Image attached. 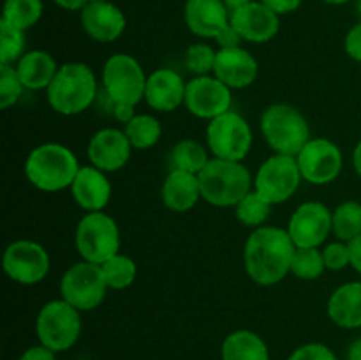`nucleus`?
I'll list each match as a JSON object with an SVG mask.
<instances>
[{"label": "nucleus", "mask_w": 361, "mask_h": 360, "mask_svg": "<svg viewBox=\"0 0 361 360\" xmlns=\"http://www.w3.org/2000/svg\"><path fill=\"white\" fill-rule=\"evenodd\" d=\"M296 246L288 229L261 226L249 235L243 249V261L249 277L256 284H279L291 272Z\"/></svg>", "instance_id": "nucleus-1"}, {"label": "nucleus", "mask_w": 361, "mask_h": 360, "mask_svg": "<svg viewBox=\"0 0 361 360\" xmlns=\"http://www.w3.org/2000/svg\"><path fill=\"white\" fill-rule=\"evenodd\" d=\"M46 97L53 112L63 116L80 115L97 97V78L87 64H63L46 88Z\"/></svg>", "instance_id": "nucleus-2"}, {"label": "nucleus", "mask_w": 361, "mask_h": 360, "mask_svg": "<svg viewBox=\"0 0 361 360\" xmlns=\"http://www.w3.org/2000/svg\"><path fill=\"white\" fill-rule=\"evenodd\" d=\"M80 168L78 157L66 145L42 143L28 154L25 176L37 189L56 193L73 186Z\"/></svg>", "instance_id": "nucleus-3"}, {"label": "nucleus", "mask_w": 361, "mask_h": 360, "mask_svg": "<svg viewBox=\"0 0 361 360\" xmlns=\"http://www.w3.org/2000/svg\"><path fill=\"white\" fill-rule=\"evenodd\" d=\"M201 196L214 207H236L252 191L254 180L240 161L214 157L200 173Z\"/></svg>", "instance_id": "nucleus-4"}, {"label": "nucleus", "mask_w": 361, "mask_h": 360, "mask_svg": "<svg viewBox=\"0 0 361 360\" xmlns=\"http://www.w3.org/2000/svg\"><path fill=\"white\" fill-rule=\"evenodd\" d=\"M261 133L275 154L298 155L310 141V127L300 109L286 102L268 106L261 115Z\"/></svg>", "instance_id": "nucleus-5"}, {"label": "nucleus", "mask_w": 361, "mask_h": 360, "mask_svg": "<svg viewBox=\"0 0 361 360\" xmlns=\"http://www.w3.org/2000/svg\"><path fill=\"white\" fill-rule=\"evenodd\" d=\"M80 313L81 311L63 299L44 304L35 320V334L39 342L55 353L73 348L83 328Z\"/></svg>", "instance_id": "nucleus-6"}, {"label": "nucleus", "mask_w": 361, "mask_h": 360, "mask_svg": "<svg viewBox=\"0 0 361 360\" xmlns=\"http://www.w3.org/2000/svg\"><path fill=\"white\" fill-rule=\"evenodd\" d=\"M76 249L85 261L102 265L120 253V229L104 212H87L76 226Z\"/></svg>", "instance_id": "nucleus-7"}, {"label": "nucleus", "mask_w": 361, "mask_h": 360, "mask_svg": "<svg viewBox=\"0 0 361 360\" xmlns=\"http://www.w3.org/2000/svg\"><path fill=\"white\" fill-rule=\"evenodd\" d=\"M148 76L141 64L127 53H116L106 60L102 67V87L104 94L113 102L140 104L145 99Z\"/></svg>", "instance_id": "nucleus-8"}, {"label": "nucleus", "mask_w": 361, "mask_h": 360, "mask_svg": "<svg viewBox=\"0 0 361 360\" xmlns=\"http://www.w3.org/2000/svg\"><path fill=\"white\" fill-rule=\"evenodd\" d=\"M108 289L101 265L85 260L71 265L60 279V295L78 311H92L101 306Z\"/></svg>", "instance_id": "nucleus-9"}, {"label": "nucleus", "mask_w": 361, "mask_h": 360, "mask_svg": "<svg viewBox=\"0 0 361 360\" xmlns=\"http://www.w3.org/2000/svg\"><path fill=\"white\" fill-rule=\"evenodd\" d=\"M207 143L214 157L242 162L252 147V131L242 115L229 109L210 120Z\"/></svg>", "instance_id": "nucleus-10"}, {"label": "nucleus", "mask_w": 361, "mask_h": 360, "mask_svg": "<svg viewBox=\"0 0 361 360\" xmlns=\"http://www.w3.org/2000/svg\"><path fill=\"white\" fill-rule=\"evenodd\" d=\"M302 179L295 155L275 154L257 168L254 176V191L259 193L268 203L279 205L288 201L296 193Z\"/></svg>", "instance_id": "nucleus-11"}, {"label": "nucleus", "mask_w": 361, "mask_h": 360, "mask_svg": "<svg viewBox=\"0 0 361 360\" xmlns=\"http://www.w3.org/2000/svg\"><path fill=\"white\" fill-rule=\"evenodd\" d=\"M2 267L7 277L14 282L37 284L49 272V254L34 240H14L4 251Z\"/></svg>", "instance_id": "nucleus-12"}, {"label": "nucleus", "mask_w": 361, "mask_h": 360, "mask_svg": "<svg viewBox=\"0 0 361 360\" xmlns=\"http://www.w3.org/2000/svg\"><path fill=\"white\" fill-rule=\"evenodd\" d=\"M303 180L316 186L330 184L341 175L342 150L328 138H310L309 143L296 155Z\"/></svg>", "instance_id": "nucleus-13"}, {"label": "nucleus", "mask_w": 361, "mask_h": 360, "mask_svg": "<svg viewBox=\"0 0 361 360\" xmlns=\"http://www.w3.org/2000/svg\"><path fill=\"white\" fill-rule=\"evenodd\" d=\"M231 88L222 83L217 76H196L187 81L185 102L190 113L197 119L214 120L215 116L231 109Z\"/></svg>", "instance_id": "nucleus-14"}, {"label": "nucleus", "mask_w": 361, "mask_h": 360, "mask_svg": "<svg viewBox=\"0 0 361 360\" xmlns=\"http://www.w3.org/2000/svg\"><path fill=\"white\" fill-rule=\"evenodd\" d=\"M288 233L296 247H319L331 233V212L321 201H307L295 212Z\"/></svg>", "instance_id": "nucleus-15"}, {"label": "nucleus", "mask_w": 361, "mask_h": 360, "mask_svg": "<svg viewBox=\"0 0 361 360\" xmlns=\"http://www.w3.org/2000/svg\"><path fill=\"white\" fill-rule=\"evenodd\" d=\"M229 21L243 41L254 44L271 41L281 28V16L259 0H252L233 9Z\"/></svg>", "instance_id": "nucleus-16"}, {"label": "nucleus", "mask_w": 361, "mask_h": 360, "mask_svg": "<svg viewBox=\"0 0 361 360\" xmlns=\"http://www.w3.org/2000/svg\"><path fill=\"white\" fill-rule=\"evenodd\" d=\"M130 150H133V145L126 131L106 127L90 138L88 159L92 166L102 169L104 173H111L118 172L129 162Z\"/></svg>", "instance_id": "nucleus-17"}, {"label": "nucleus", "mask_w": 361, "mask_h": 360, "mask_svg": "<svg viewBox=\"0 0 361 360\" xmlns=\"http://www.w3.org/2000/svg\"><path fill=\"white\" fill-rule=\"evenodd\" d=\"M85 34L97 42H113L126 32L127 18L118 6L108 0L88 2L80 13Z\"/></svg>", "instance_id": "nucleus-18"}, {"label": "nucleus", "mask_w": 361, "mask_h": 360, "mask_svg": "<svg viewBox=\"0 0 361 360\" xmlns=\"http://www.w3.org/2000/svg\"><path fill=\"white\" fill-rule=\"evenodd\" d=\"M231 11L224 0H187L183 20L197 37L215 39L231 21Z\"/></svg>", "instance_id": "nucleus-19"}, {"label": "nucleus", "mask_w": 361, "mask_h": 360, "mask_svg": "<svg viewBox=\"0 0 361 360\" xmlns=\"http://www.w3.org/2000/svg\"><path fill=\"white\" fill-rule=\"evenodd\" d=\"M257 60L250 52L238 46V48H221L215 59L214 76L229 88H247L256 81Z\"/></svg>", "instance_id": "nucleus-20"}, {"label": "nucleus", "mask_w": 361, "mask_h": 360, "mask_svg": "<svg viewBox=\"0 0 361 360\" xmlns=\"http://www.w3.org/2000/svg\"><path fill=\"white\" fill-rule=\"evenodd\" d=\"M185 88L187 83L176 71L162 67L148 76L145 101L157 112H175L185 102Z\"/></svg>", "instance_id": "nucleus-21"}, {"label": "nucleus", "mask_w": 361, "mask_h": 360, "mask_svg": "<svg viewBox=\"0 0 361 360\" xmlns=\"http://www.w3.org/2000/svg\"><path fill=\"white\" fill-rule=\"evenodd\" d=\"M113 187L106 173L95 166H81L71 186L74 201L85 212H101L111 200Z\"/></svg>", "instance_id": "nucleus-22"}, {"label": "nucleus", "mask_w": 361, "mask_h": 360, "mask_svg": "<svg viewBox=\"0 0 361 360\" xmlns=\"http://www.w3.org/2000/svg\"><path fill=\"white\" fill-rule=\"evenodd\" d=\"M162 203L173 212H189L201 200L200 176L173 168L162 184Z\"/></svg>", "instance_id": "nucleus-23"}, {"label": "nucleus", "mask_w": 361, "mask_h": 360, "mask_svg": "<svg viewBox=\"0 0 361 360\" xmlns=\"http://www.w3.org/2000/svg\"><path fill=\"white\" fill-rule=\"evenodd\" d=\"M328 316L342 328L361 327V282L353 281L338 286L328 300Z\"/></svg>", "instance_id": "nucleus-24"}, {"label": "nucleus", "mask_w": 361, "mask_h": 360, "mask_svg": "<svg viewBox=\"0 0 361 360\" xmlns=\"http://www.w3.org/2000/svg\"><path fill=\"white\" fill-rule=\"evenodd\" d=\"M16 73L28 90H42L51 85L56 71L55 59L44 49H30L16 62Z\"/></svg>", "instance_id": "nucleus-25"}, {"label": "nucleus", "mask_w": 361, "mask_h": 360, "mask_svg": "<svg viewBox=\"0 0 361 360\" xmlns=\"http://www.w3.org/2000/svg\"><path fill=\"white\" fill-rule=\"evenodd\" d=\"M221 356L222 360H270V352L261 335L242 328L224 339Z\"/></svg>", "instance_id": "nucleus-26"}, {"label": "nucleus", "mask_w": 361, "mask_h": 360, "mask_svg": "<svg viewBox=\"0 0 361 360\" xmlns=\"http://www.w3.org/2000/svg\"><path fill=\"white\" fill-rule=\"evenodd\" d=\"M331 233L342 242L361 235V203L344 201L331 212Z\"/></svg>", "instance_id": "nucleus-27"}, {"label": "nucleus", "mask_w": 361, "mask_h": 360, "mask_svg": "<svg viewBox=\"0 0 361 360\" xmlns=\"http://www.w3.org/2000/svg\"><path fill=\"white\" fill-rule=\"evenodd\" d=\"M123 131H126L133 148H137V150L152 148L154 145L159 143L162 136L161 122L154 115H148V113H141V115L134 116L129 124H126Z\"/></svg>", "instance_id": "nucleus-28"}, {"label": "nucleus", "mask_w": 361, "mask_h": 360, "mask_svg": "<svg viewBox=\"0 0 361 360\" xmlns=\"http://www.w3.org/2000/svg\"><path fill=\"white\" fill-rule=\"evenodd\" d=\"M208 150L196 140H182L173 147L171 162L173 168L200 175L204 166L208 164Z\"/></svg>", "instance_id": "nucleus-29"}, {"label": "nucleus", "mask_w": 361, "mask_h": 360, "mask_svg": "<svg viewBox=\"0 0 361 360\" xmlns=\"http://www.w3.org/2000/svg\"><path fill=\"white\" fill-rule=\"evenodd\" d=\"M44 13L42 0H6L2 9V20L21 30L34 27Z\"/></svg>", "instance_id": "nucleus-30"}, {"label": "nucleus", "mask_w": 361, "mask_h": 360, "mask_svg": "<svg viewBox=\"0 0 361 360\" xmlns=\"http://www.w3.org/2000/svg\"><path fill=\"white\" fill-rule=\"evenodd\" d=\"M102 274H104L108 288L111 289H126L134 282L137 275V265L127 254H115L108 261L101 265Z\"/></svg>", "instance_id": "nucleus-31"}, {"label": "nucleus", "mask_w": 361, "mask_h": 360, "mask_svg": "<svg viewBox=\"0 0 361 360\" xmlns=\"http://www.w3.org/2000/svg\"><path fill=\"white\" fill-rule=\"evenodd\" d=\"M270 212L271 203H268V201L254 189L250 191L249 194H245L235 207L236 219H238L242 224L250 226V228L254 229L264 226L267 219L270 217Z\"/></svg>", "instance_id": "nucleus-32"}, {"label": "nucleus", "mask_w": 361, "mask_h": 360, "mask_svg": "<svg viewBox=\"0 0 361 360\" xmlns=\"http://www.w3.org/2000/svg\"><path fill=\"white\" fill-rule=\"evenodd\" d=\"M324 268L326 265H324L323 251H319V247H296L291 274L303 281H312L323 275Z\"/></svg>", "instance_id": "nucleus-33"}, {"label": "nucleus", "mask_w": 361, "mask_h": 360, "mask_svg": "<svg viewBox=\"0 0 361 360\" xmlns=\"http://www.w3.org/2000/svg\"><path fill=\"white\" fill-rule=\"evenodd\" d=\"M25 53V30L0 20V64L16 66Z\"/></svg>", "instance_id": "nucleus-34"}, {"label": "nucleus", "mask_w": 361, "mask_h": 360, "mask_svg": "<svg viewBox=\"0 0 361 360\" xmlns=\"http://www.w3.org/2000/svg\"><path fill=\"white\" fill-rule=\"evenodd\" d=\"M217 52L204 42L190 44L185 52V66L196 76H208L214 73Z\"/></svg>", "instance_id": "nucleus-35"}, {"label": "nucleus", "mask_w": 361, "mask_h": 360, "mask_svg": "<svg viewBox=\"0 0 361 360\" xmlns=\"http://www.w3.org/2000/svg\"><path fill=\"white\" fill-rule=\"evenodd\" d=\"M23 90L25 87L18 76L16 67L0 64V108L7 109L16 104Z\"/></svg>", "instance_id": "nucleus-36"}, {"label": "nucleus", "mask_w": 361, "mask_h": 360, "mask_svg": "<svg viewBox=\"0 0 361 360\" xmlns=\"http://www.w3.org/2000/svg\"><path fill=\"white\" fill-rule=\"evenodd\" d=\"M324 265L328 270H344L345 267L351 265V253H349V244L348 242H338L328 244L323 251Z\"/></svg>", "instance_id": "nucleus-37"}, {"label": "nucleus", "mask_w": 361, "mask_h": 360, "mask_svg": "<svg viewBox=\"0 0 361 360\" xmlns=\"http://www.w3.org/2000/svg\"><path fill=\"white\" fill-rule=\"evenodd\" d=\"M288 360H338L337 355L323 342H307L296 348Z\"/></svg>", "instance_id": "nucleus-38"}, {"label": "nucleus", "mask_w": 361, "mask_h": 360, "mask_svg": "<svg viewBox=\"0 0 361 360\" xmlns=\"http://www.w3.org/2000/svg\"><path fill=\"white\" fill-rule=\"evenodd\" d=\"M344 48L345 53H348L353 60L361 62V21L356 23L355 27L349 28L348 35H345Z\"/></svg>", "instance_id": "nucleus-39"}, {"label": "nucleus", "mask_w": 361, "mask_h": 360, "mask_svg": "<svg viewBox=\"0 0 361 360\" xmlns=\"http://www.w3.org/2000/svg\"><path fill=\"white\" fill-rule=\"evenodd\" d=\"M259 2H263L264 6L270 7L274 13H277L279 16H282V14L295 13L296 9H300L303 0H259Z\"/></svg>", "instance_id": "nucleus-40"}, {"label": "nucleus", "mask_w": 361, "mask_h": 360, "mask_svg": "<svg viewBox=\"0 0 361 360\" xmlns=\"http://www.w3.org/2000/svg\"><path fill=\"white\" fill-rule=\"evenodd\" d=\"M18 360H56V356L53 349L46 348L44 344L39 342L37 346H30L28 349H25Z\"/></svg>", "instance_id": "nucleus-41"}, {"label": "nucleus", "mask_w": 361, "mask_h": 360, "mask_svg": "<svg viewBox=\"0 0 361 360\" xmlns=\"http://www.w3.org/2000/svg\"><path fill=\"white\" fill-rule=\"evenodd\" d=\"M215 41L219 42V46H221V48H238L240 42H242L243 39L240 37L238 32H236L235 28H233V25L229 23L228 27H226L224 30H222L221 34L215 37Z\"/></svg>", "instance_id": "nucleus-42"}, {"label": "nucleus", "mask_w": 361, "mask_h": 360, "mask_svg": "<svg viewBox=\"0 0 361 360\" xmlns=\"http://www.w3.org/2000/svg\"><path fill=\"white\" fill-rule=\"evenodd\" d=\"M136 106L126 104V102H113V116H115L118 122L129 124L130 120L136 116Z\"/></svg>", "instance_id": "nucleus-43"}, {"label": "nucleus", "mask_w": 361, "mask_h": 360, "mask_svg": "<svg viewBox=\"0 0 361 360\" xmlns=\"http://www.w3.org/2000/svg\"><path fill=\"white\" fill-rule=\"evenodd\" d=\"M349 253H351V267L361 274V235L349 242Z\"/></svg>", "instance_id": "nucleus-44"}, {"label": "nucleus", "mask_w": 361, "mask_h": 360, "mask_svg": "<svg viewBox=\"0 0 361 360\" xmlns=\"http://www.w3.org/2000/svg\"><path fill=\"white\" fill-rule=\"evenodd\" d=\"M53 2L66 11H80L81 13L90 0H53Z\"/></svg>", "instance_id": "nucleus-45"}, {"label": "nucleus", "mask_w": 361, "mask_h": 360, "mask_svg": "<svg viewBox=\"0 0 361 360\" xmlns=\"http://www.w3.org/2000/svg\"><path fill=\"white\" fill-rule=\"evenodd\" d=\"M349 360H361V337L349 346Z\"/></svg>", "instance_id": "nucleus-46"}, {"label": "nucleus", "mask_w": 361, "mask_h": 360, "mask_svg": "<svg viewBox=\"0 0 361 360\" xmlns=\"http://www.w3.org/2000/svg\"><path fill=\"white\" fill-rule=\"evenodd\" d=\"M353 166H355L356 173L361 179V141L355 147V152H353Z\"/></svg>", "instance_id": "nucleus-47"}, {"label": "nucleus", "mask_w": 361, "mask_h": 360, "mask_svg": "<svg viewBox=\"0 0 361 360\" xmlns=\"http://www.w3.org/2000/svg\"><path fill=\"white\" fill-rule=\"evenodd\" d=\"M224 2H226V6L229 7V11H233V9H236V7L243 6V4L252 2V0H224Z\"/></svg>", "instance_id": "nucleus-48"}, {"label": "nucleus", "mask_w": 361, "mask_h": 360, "mask_svg": "<svg viewBox=\"0 0 361 360\" xmlns=\"http://www.w3.org/2000/svg\"><path fill=\"white\" fill-rule=\"evenodd\" d=\"M323 2L331 4V6H344V4H348L349 0H323Z\"/></svg>", "instance_id": "nucleus-49"}, {"label": "nucleus", "mask_w": 361, "mask_h": 360, "mask_svg": "<svg viewBox=\"0 0 361 360\" xmlns=\"http://www.w3.org/2000/svg\"><path fill=\"white\" fill-rule=\"evenodd\" d=\"M356 11H358V16L361 18V0H356Z\"/></svg>", "instance_id": "nucleus-50"}, {"label": "nucleus", "mask_w": 361, "mask_h": 360, "mask_svg": "<svg viewBox=\"0 0 361 360\" xmlns=\"http://www.w3.org/2000/svg\"><path fill=\"white\" fill-rule=\"evenodd\" d=\"M90 2H99V0H90Z\"/></svg>", "instance_id": "nucleus-51"}]
</instances>
